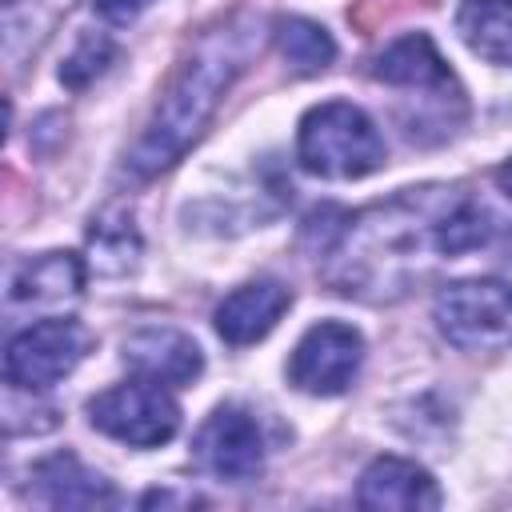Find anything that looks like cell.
<instances>
[{"mask_svg":"<svg viewBox=\"0 0 512 512\" xmlns=\"http://www.w3.org/2000/svg\"><path fill=\"white\" fill-rule=\"evenodd\" d=\"M464 192L444 184L404 188L384 204H372L356 216H344L332 244L320 252L328 256V284L340 296L360 300H396L404 296L432 260L448 256L444 228ZM452 260V256H448Z\"/></svg>","mask_w":512,"mask_h":512,"instance_id":"1","label":"cell"},{"mask_svg":"<svg viewBox=\"0 0 512 512\" xmlns=\"http://www.w3.org/2000/svg\"><path fill=\"white\" fill-rule=\"evenodd\" d=\"M256 48H260V32L248 16H232V20L204 28L192 40V48L180 56L140 144L128 156V172L148 180V176L172 168L200 140V132L216 116L224 92L248 68Z\"/></svg>","mask_w":512,"mask_h":512,"instance_id":"2","label":"cell"},{"mask_svg":"<svg viewBox=\"0 0 512 512\" xmlns=\"http://www.w3.org/2000/svg\"><path fill=\"white\" fill-rule=\"evenodd\" d=\"M300 168L324 180H360L384 164V136L348 100H324L304 112L296 136Z\"/></svg>","mask_w":512,"mask_h":512,"instance_id":"3","label":"cell"},{"mask_svg":"<svg viewBox=\"0 0 512 512\" xmlns=\"http://www.w3.org/2000/svg\"><path fill=\"white\" fill-rule=\"evenodd\" d=\"M372 76L380 84H392V88H404V92H420V112L404 124L408 140H416V144H428V116L432 112L448 128V136L464 116V92H460L452 68L444 64V56L436 52L428 32H408L396 44H388L372 64Z\"/></svg>","mask_w":512,"mask_h":512,"instance_id":"4","label":"cell"},{"mask_svg":"<svg viewBox=\"0 0 512 512\" xmlns=\"http://www.w3.org/2000/svg\"><path fill=\"white\" fill-rule=\"evenodd\" d=\"M436 324L460 352L512 348V284L456 280L436 296Z\"/></svg>","mask_w":512,"mask_h":512,"instance_id":"5","label":"cell"},{"mask_svg":"<svg viewBox=\"0 0 512 512\" xmlns=\"http://www.w3.org/2000/svg\"><path fill=\"white\" fill-rule=\"evenodd\" d=\"M88 420L96 432L132 444V448H156L168 444L180 428V404L168 392V384L156 380H132L116 384L88 400Z\"/></svg>","mask_w":512,"mask_h":512,"instance_id":"6","label":"cell"},{"mask_svg":"<svg viewBox=\"0 0 512 512\" xmlns=\"http://www.w3.org/2000/svg\"><path fill=\"white\" fill-rule=\"evenodd\" d=\"M92 348V332L76 316H48L8 340L4 380L24 392H44L64 380Z\"/></svg>","mask_w":512,"mask_h":512,"instance_id":"7","label":"cell"},{"mask_svg":"<svg viewBox=\"0 0 512 512\" xmlns=\"http://www.w3.org/2000/svg\"><path fill=\"white\" fill-rule=\"evenodd\" d=\"M360 360H364L360 332L340 320H320L300 336L288 360V380L312 396H340L356 380Z\"/></svg>","mask_w":512,"mask_h":512,"instance_id":"8","label":"cell"},{"mask_svg":"<svg viewBox=\"0 0 512 512\" xmlns=\"http://www.w3.org/2000/svg\"><path fill=\"white\" fill-rule=\"evenodd\" d=\"M192 456L204 472L228 484H248L264 472V436L244 408H216L196 432Z\"/></svg>","mask_w":512,"mask_h":512,"instance_id":"9","label":"cell"},{"mask_svg":"<svg viewBox=\"0 0 512 512\" xmlns=\"http://www.w3.org/2000/svg\"><path fill=\"white\" fill-rule=\"evenodd\" d=\"M124 364L156 384H192L204 368V356L196 340L176 328H140L124 340Z\"/></svg>","mask_w":512,"mask_h":512,"instance_id":"10","label":"cell"},{"mask_svg":"<svg viewBox=\"0 0 512 512\" xmlns=\"http://www.w3.org/2000/svg\"><path fill=\"white\" fill-rule=\"evenodd\" d=\"M292 304V292L276 280H252L236 292H228L216 308V332L228 340V344H256L264 340L276 320L288 312Z\"/></svg>","mask_w":512,"mask_h":512,"instance_id":"11","label":"cell"},{"mask_svg":"<svg viewBox=\"0 0 512 512\" xmlns=\"http://www.w3.org/2000/svg\"><path fill=\"white\" fill-rule=\"evenodd\" d=\"M360 508H404V512H420V508H440V488L436 480L400 456H380L364 468L360 488H356Z\"/></svg>","mask_w":512,"mask_h":512,"instance_id":"12","label":"cell"},{"mask_svg":"<svg viewBox=\"0 0 512 512\" xmlns=\"http://www.w3.org/2000/svg\"><path fill=\"white\" fill-rule=\"evenodd\" d=\"M32 480H36V496L52 508H108L116 504V492L112 484L84 468L72 452H56L48 460H40L32 468Z\"/></svg>","mask_w":512,"mask_h":512,"instance_id":"13","label":"cell"},{"mask_svg":"<svg viewBox=\"0 0 512 512\" xmlns=\"http://www.w3.org/2000/svg\"><path fill=\"white\" fill-rule=\"evenodd\" d=\"M80 288H84V264L72 252H44L36 260H24L8 280L12 304H20V300L48 304V300L76 296Z\"/></svg>","mask_w":512,"mask_h":512,"instance_id":"14","label":"cell"},{"mask_svg":"<svg viewBox=\"0 0 512 512\" xmlns=\"http://www.w3.org/2000/svg\"><path fill=\"white\" fill-rule=\"evenodd\" d=\"M460 40L488 64H512V0H460Z\"/></svg>","mask_w":512,"mask_h":512,"instance_id":"15","label":"cell"},{"mask_svg":"<svg viewBox=\"0 0 512 512\" xmlns=\"http://www.w3.org/2000/svg\"><path fill=\"white\" fill-rule=\"evenodd\" d=\"M272 36H276V48H280V56L288 60V68L296 76H316L336 56L332 36L316 20H304V16H280Z\"/></svg>","mask_w":512,"mask_h":512,"instance_id":"16","label":"cell"},{"mask_svg":"<svg viewBox=\"0 0 512 512\" xmlns=\"http://www.w3.org/2000/svg\"><path fill=\"white\" fill-rule=\"evenodd\" d=\"M88 240H92V252H96V268L108 272V276L124 272L136 260V252H140V236L132 228V216H104V220H96Z\"/></svg>","mask_w":512,"mask_h":512,"instance_id":"17","label":"cell"},{"mask_svg":"<svg viewBox=\"0 0 512 512\" xmlns=\"http://www.w3.org/2000/svg\"><path fill=\"white\" fill-rule=\"evenodd\" d=\"M112 60H116L112 40H104V36H84V40H80V48L64 60L60 80H64L68 88H84V84H92V80H96Z\"/></svg>","mask_w":512,"mask_h":512,"instance_id":"18","label":"cell"},{"mask_svg":"<svg viewBox=\"0 0 512 512\" xmlns=\"http://www.w3.org/2000/svg\"><path fill=\"white\" fill-rule=\"evenodd\" d=\"M156 0H96V12L108 20V24H132L144 8H152Z\"/></svg>","mask_w":512,"mask_h":512,"instance_id":"19","label":"cell"},{"mask_svg":"<svg viewBox=\"0 0 512 512\" xmlns=\"http://www.w3.org/2000/svg\"><path fill=\"white\" fill-rule=\"evenodd\" d=\"M496 184H500V188L512 196V160H504V164L496 168Z\"/></svg>","mask_w":512,"mask_h":512,"instance_id":"20","label":"cell"}]
</instances>
